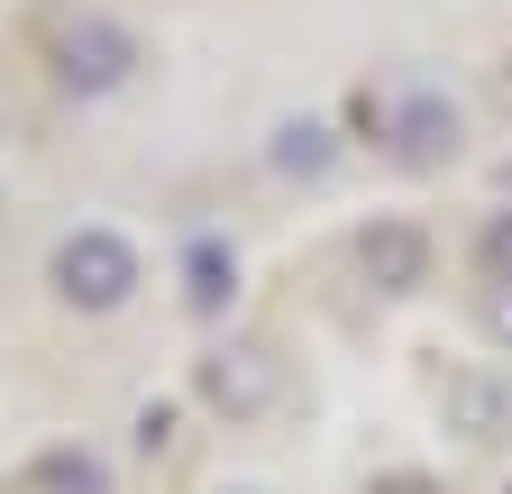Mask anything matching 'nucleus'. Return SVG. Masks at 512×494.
Returning <instances> with one entry per match:
<instances>
[{
	"instance_id": "obj_7",
	"label": "nucleus",
	"mask_w": 512,
	"mask_h": 494,
	"mask_svg": "<svg viewBox=\"0 0 512 494\" xmlns=\"http://www.w3.org/2000/svg\"><path fill=\"white\" fill-rule=\"evenodd\" d=\"M10 494H110V458L101 449H74V440H64V449H37Z\"/></svg>"
},
{
	"instance_id": "obj_8",
	"label": "nucleus",
	"mask_w": 512,
	"mask_h": 494,
	"mask_svg": "<svg viewBox=\"0 0 512 494\" xmlns=\"http://www.w3.org/2000/svg\"><path fill=\"white\" fill-rule=\"evenodd\" d=\"M266 165H275L284 183H330V165H339V129H330V119H284V129L266 138Z\"/></svg>"
},
{
	"instance_id": "obj_10",
	"label": "nucleus",
	"mask_w": 512,
	"mask_h": 494,
	"mask_svg": "<svg viewBox=\"0 0 512 494\" xmlns=\"http://www.w3.org/2000/svg\"><path fill=\"white\" fill-rule=\"evenodd\" d=\"M476 275L485 284H512V211H485V229H476Z\"/></svg>"
},
{
	"instance_id": "obj_1",
	"label": "nucleus",
	"mask_w": 512,
	"mask_h": 494,
	"mask_svg": "<svg viewBox=\"0 0 512 494\" xmlns=\"http://www.w3.org/2000/svg\"><path fill=\"white\" fill-rule=\"evenodd\" d=\"M46 284H55V302H64V312H83V321H110V312H128V293L147 284V266H138V247H128L119 229L83 220V229H64V238H55V257H46Z\"/></svg>"
},
{
	"instance_id": "obj_9",
	"label": "nucleus",
	"mask_w": 512,
	"mask_h": 494,
	"mask_svg": "<svg viewBox=\"0 0 512 494\" xmlns=\"http://www.w3.org/2000/svg\"><path fill=\"white\" fill-rule=\"evenodd\" d=\"M448 412H458L467 440H494V430H512V394H503V385H485V376H467L458 394H448Z\"/></svg>"
},
{
	"instance_id": "obj_5",
	"label": "nucleus",
	"mask_w": 512,
	"mask_h": 494,
	"mask_svg": "<svg viewBox=\"0 0 512 494\" xmlns=\"http://www.w3.org/2000/svg\"><path fill=\"white\" fill-rule=\"evenodd\" d=\"M430 229L421 220H366L357 229V275L375 284V293H421L430 284Z\"/></svg>"
},
{
	"instance_id": "obj_13",
	"label": "nucleus",
	"mask_w": 512,
	"mask_h": 494,
	"mask_svg": "<svg viewBox=\"0 0 512 494\" xmlns=\"http://www.w3.org/2000/svg\"><path fill=\"white\" fill-rule=\"evenodd\" d=\"M238 494H247V485H238Z\"/></svg>"
},
{
	"instance_id": "obj_11",
	"label": "nucleus",
	"mask_w": 512,
	"mask_h": 494,
	"mask_svg": "<svg viewBox=\"0 0 512 494\" xmlns=\"http://www.w3.org/2000/svg\"><path fill=\"white\" fill-rule=\"evenodd\" d=\"M485 339L512 348V284H494V302H485Z\"/></svg>"
},
{
	"instance_id": "obj_6",
	"label": "nucleus",
	"mask_w": 512,
	"mask_h": 494,
	"mask_svg": "<svg viewBox=\"0 0 512 494\" xmlns=\"http://www.w3.org/2000/svg\"><path fill=\"white\" fill-rule=\"evenodd\" d=\"M174 275H183V312H192V321H229V302H238V247H229L220 229L192 238Z\"/></svg>"
},
{
	"instance_id": "obj_2",
	"label": "nucleus",
	"mask_w": 512,
	"mask_h": 494,
	"mask_svg": "<svg viewBox=\"0 0 512 494\" xmlns=\"http://www.w3.org/2000/svg\"><path fill=\"white\" fill-rule=\"evenodd\" d=\"M46 65H55V83L74 92V101H110V92H128V74L147 65V46H138V28H128V19L83 10V19H64V28H55Z\"/></svg>"
},
{
	"instance_id": "obj_3",
	"label": "nucleus",
	"mask_w": 512,
	"mask_h": 494,
	"mask_svg": "<svg viewBox=\"0 0 512 494\" xmlns=\"http://www.w3.org/2000/svg\"><path fill=\"white\" fill-rule=\"evenodd\" d=\"M192 394H202L220 421H256V412H275V394H284V357L256 348V339H220L211 357H192Z\"/></svg>"
},
{
	"instance_id": "obj_12",
	"label": "nucleus",
	"mask_w": 512,
	"mask_h": 494,
	"mask_svg": "<svg viewBox=\"0 0 512 494\" xmlns=\"http://www.w3.org/2000/svg\"><path fill=\"white\" fill-rule=\"evenodd\" d=\"M366 494H439V476H421V467H394V476H375Z\"/></svg>"
},
{
	"instance_id": "obj_4",
	"label": "nucleus",
	"mask_w": 512,
	"mask_h": 494,
	"mask_svg": "<svg viewBox=\"0 0 512 494\" xmlns=\"http://www.w3.org/2000/svg\"><path fill=\"white\" fill-rule=\"evenodd\" d=\"M375 129H384V156H394L403 174H439L448 156L467 147V119H458V101H448V92H403Z\"/></svg>"
}]
</instances>
